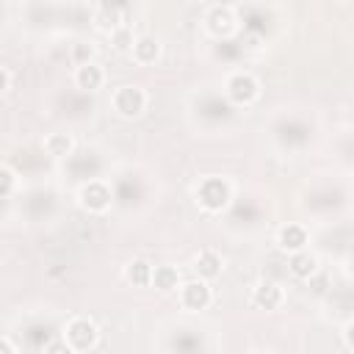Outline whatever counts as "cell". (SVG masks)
Instances as JSON below:
<instances>
[{
	"mask_svg": "<svg viewBox=\"0 0 354 354\" xmlns=\"http://www.w3.org/2000/svg\"><path fill=\"white\" fill-rule=\"evenodd\" d=\"M0 354H14V346H11V340H8V337H3V340H0Z\"/></svg>",
	"mask_w": 354,
	"mask_h": 354,
	"instance_id": "obj_21",
	"label": "cell"
},
{
	"mask_svg": "<svg viewBox=\"0 0 354 354\" xmlns=\"http://www.w3.org/2000/svg\"><path fill=\"white\" fill-rule=\"evenodd\" d=\"M290 271H293L296 277H313V271H315V257L307 254V252H296V254L290 257Z\"/></svg>",
	"mask_w": 354,
	"mask_h": 354,
	"instance_id": "obj_14",
	"label": "cell"
},
{
	"mask_svg": "<svg viewBox=\"0 0 354 354\" xmlns=\"http://www.w3.org/2000/svg\"><path fill=\"white\" fill-rule=\"evenodd\" d=\"M75 77H77V86H80V88H88V91L102 86V69L94 66V64H88V61L77 66V75H75Z\"/></svg>",
	"mask_w": 354,
	"mask_h": 354,
	"instance_id": "obj_9",
	"label": "cell"
},
{
	"mask_svg": "<svg viewBox=\"0 0 354 354\" xmlns=\"http://www.w3.org/2000/svg\"><path fill=\"white\" fill-rule=\"evenodd\" d=\"M152 282L158 290H171V288H177V271L171 266H158L152 271Z\"/></svg>",
	"mask_w": 354,
	"mask_h": 354,
	"instance_id": "obj_15",
	"label": "cell"
},
{
	"mask_svg": "<svg viewBox=\"0 0 354 354\" xmlns=\"http://www.w3.org/2000/svg\"><path fill=\"white\" fill-rule=\"evenodd\" d=\"M158 41L152 39V36H141L136 44H133V53H136V58L141 61V64H149V61H155L158 58Z\"/></svg>",
	"mask_w": 354,
	"mask_h": 354,
	"instance_id": "obj_11",
	"label": "cell"
},
{
	"mask_svg": "<svg viewBox=\"0 0 354 354\" xmlns=\"http://www.w3.org/2000/svg\"><path fill=\"white\" fill-rule=\"evenodd\" d=\"M66 340H69L75 348L86 351V348H91L94 340H97V326H94L91 321H86V318H77V321L69 324V329H66Z\"/></svg>",
	"mask_w": 354,
	"mask_h": 354,
	"instance_id": "obj_3",
	"label": "cell"
},
{
	"mask_svg": "<svg viewBox=\"0 0 354 354\" xmlns=\"http://www.w3.org/2000/svg\"><path fill=\"white\" fill-rule=\"evenodd\" d=\"M210 28H213V30H230V28H232V11L216 6V8L210 11Z\"/></svg>",
	"mask_w": 354,
	"mask_h": 354,
	"instance_id": "obj_16",
	"label": "cell"
},
{
	"mask_svg": "<svg viewBox=\"0 0 354 354\" xmlns=\"http://www.w3.org/2000/svg\"><path fill=\"white\" fill-rule=\"evenodd\" d=\"M183 301H185V307H191V310H202V307H207V301H210V288H207L205 282H188V285L183 288Z\"/></svg>",
	"mask_w": 354,
	"mask_h": 354,
	"instance_id": "obj_6",
	"label": "cell"
},
{
	"mask_svg": "<svg viewBox=\"0 0 354 354\" xmlns=\"http://www.w3.org/2000/svg\"><path fill=\"white\" fill-rule=\"evenodd\" d=\"M127 279H130L133 285H149V282H152V268H149V263H147V260H133V263L127 266Z\"/></svg>",
	"mask_w": 354,
	"mask_h": 354,
	"instance_id": "obj_13",
	"label": "cell"
},
{
	"mask_svg": "<svg viewBox=\"0 0 354 354\" xmlns=\"http://www.w3.org/2000/svg\"><path fill=\"white\" fill-rule=\"evenodd\" d=\"M254 304L257 307H263V310H274V307H279V301H282V290L274 285V282H260L257 288H254Z\"/></svg>",
	"mask_w": 354,
	"mask_h": 354,
	"instance_id": "obj_7",
	"label": "cell"
},
{
	"mask_svg": "<svg viewBox=\"0 0 354 354\" xmlns=\"http://www.w3.org/2000/svg\"><path fill=\"white\" fill-rule=\"evenodd\" d=\"M304 243H307V232H304L299 224H288V227L279 230V246H282V249L299 252Z\"/></svg>",
	"mask_w": 354,
	"mask_h": 354,
	"instance_id": "obj_8",
	"label": "cell"
},
{
	"mask_svg": "<svg viewBox=\"0 0 354 354\" xmlns=\"http://www.w3.org/2000/svg\"><path fill=\"white\" fill-rule=\"evenodd\" d=\"M44 147H47V152H50L53 158H64V155L72 152V138H69L66 133H53V136L44 141Z\"/></svg>",
	"mask_w": 354,
	"mask_h": 354,
	"instance_id": "obj_12",
	"label": "cell"
},
{
	"mask_svg": "<svg viewBox=\"0 0 354 354\" xmlns=\"http://www.w3.org/2000/svg\"><path fill=\"white\" fill-rule=\"evenodd\" d=\"M113 44H116L119 50H124L127 44H136V41H133V39H130V33L122 28V30H113Z\"/></svg>",
	"mask_w": 354,
	"mask_h": 354,
	"instance_id": "obj_18",
	"label": "cell"
},
{
	"mask_svg": "<svg viewBox=\"0 0 354 354\" xmlns=\"http://www.w3.org/2000/svg\"><path fill=\"white\" fill-rule=\"evenodd\" d=\"M227 91H230V97H232L235 102H252V100H254V94H257V83H254V77H252V75L238 72V75H232V77H230Z\"/></svg>",
	"mask_w": 354,
	"mask_h": 354,
	"instance_id": "obj_4",
	"label": "cell"
},
{
	"mask_svg": "<svg viewBox=\"0 0 354 354\" xmlns=\"http://www.w3.org/2000/svg\"><path fill=\"white\" fill-rule=\"evenodd\" d=\"M144 102H147V97L136 86H122L116 91V97H113V105H116V111L122 116H138L144 111Z\"/></svg>",
	"mask_w": 354,
	"mask_h": 354,
	"instance_id": "obj_2",
	"label": "cell"
},
{
	"mask_svg": "<svg viewBox=\"0 0 354 354\" xmlns=\"http://www.w3.org/2000/svg\"><path fill=\"white\" fill-rule=\"evenodd\" d=\"M346 343H348V346L354 348V324H351V326L346 329Z\"/></svg>",
	"mask_w": 354,
	"mask_h": 354,
	"instance_id": "obj_22",
	"label": "cell"
},
{
	"mask_svg": "<svg viewBox=\"0 0 354 354\" xmlns=\"http://www.w3.org/2000/svg\"><path fill=\"white\" fill-rule=\"evenodd\" d=\"M80 199H83V205H86L88 210H102V207H108V202H111V191H108L102 183H88V185L80 191Z\"/></svg>",
	"mask_w": 354,
	"mask_h": 354,
	"instance_id": "obj_5",
	"label": "cell"
},
{
	"mask_svg": "<svg viewBox=\"0 0 354 354\" xmlns=\"http://www.w3.org/2000/svg\"><path fill=\"white\" fill-rule=\"evenodd\" d=\"M196 274L199 277H205V279H210V277H216L218 271H221V257L216 254V252H202L199 257H196Z\"/></svg>",
	"mask_w": 354,
	"mask_h": 354,
	"instance_id": "obj_10",
	"label": "cell"
},
{
	"mask_svg": "<svg viewBox=\"0 0 354 354\" xmlns=\"http://www.w3.org/2000/svg\"><path fill=\"white\" fill-rule=\"evenodd\" d=\"M47 354H72V348H69L64 340H50V346H47Z\"/></svg>",
	"mask_w": 354,
	"mask_h": 354,
	"instance_id": "obj_19",
	"label": "cell"
},
{
	"mask_svg": "<svg viewBox=\"0 0 354 354\" xmlns=\"http://www.w3.org/2000/svg\"><path fill=\"white\" fill-rule=\"evenodd\" d=\"M0 177H3V196H8V194H11V183H14V174H11V169H8V166H3Z\"/></svg>",
	"mask_w": 354,
	"mask_h": 354,
	"instance_id": "obj_20",
	"label": "cell"
},
{
	"mask_svg": "<svg viewBox=\"0 0 354 354\" xmlns=\"http://www.w3.org/2000/svg\"><path fill=\"white\" fill-rule=\"evenodd\" d=\"M199 202L207 207V210H221L227 202H230V185L218 177H210L199 185Z\"/></svg>",
	"mask_w": 354,
	"mask_h": 354,
	"instance_id": "obj_1",
	"label": "cell"
},
{
	"mask_svg": "<svg viewBox=\"0 0 354 354\" xmlns=\"http://www.w3.org/2000/svg\"><path fill=\"white\" fill-rule=\"evenodd\" d=\"M122 11H124V6H102V8H100V22L113 28V25H116V17H119Z\"/></svg>",
	"mask_w": 354,
	"mask_h": 354,
	"instance_id": "obj_17",
	"label": "cell"
}]
</instances>
